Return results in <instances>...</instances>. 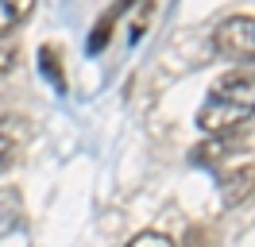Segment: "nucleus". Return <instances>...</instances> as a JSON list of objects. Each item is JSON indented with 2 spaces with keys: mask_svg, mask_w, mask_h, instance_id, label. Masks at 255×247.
I'll return each mask as SVG.
<instances>
[{
  "mask_svg": "<svg viewBox=\"0 0 255 247\" xmlns=\"http://www.w3.org/2000/svg\"><path fill=\"white\" fill-rule=\"evenodd\" d=\"M128 247H174V240L170 236H162V232H139V236H131L128 240Z\"/></svg>",
  "mask_w": 255,
  "mask_h": 247,
  "instance_id": "6e6552de",
  "label": "nucleus"
},
{
  "mask_svg": "<svg viewBox=\"0 0 255 247\" xmlns=\"http://www.w3.org/2000/svg\"><path fill=\"white\" fill-rule=\"evenodd\" d=\"M39 70H43V77L66 97V74L58 70V50H54V46H43V50H39Z\"/></svg>",
  "mask_w": 255,
  "mask_h": 247,
  "instance_id": "0eeeda50",
  "label": "nucleus"
},
{
  "mask_svg": "<svg viewBox=\"0 0 255 247\" xmlns=\"http://www.w3.org/2000/svg\"><path fill=\"white\" fill-rule=\"evenodd\" d=\"M27 15H31V0H0V39L12 35Z\"/></svg>",
  "mask_w": 255,
  "mask_h": 247,
  "instance_id": "423d86ee",
  "label": "nucleus"
},
{
  "mask_svg": "<svg viewBox=\"0 0 255 247\" xmlns=\"http://www.w3.org/2000/svg\"><path fill=\"white\" fill-rule=\"evenodd\" d=\"M213 46L232 62H244V66L255 62V15H224L213 31Z\"/></svg>",
  "mask_w": 255,
  "mask_h": 247,
  "instance_id": "f03ea898",
  "label": "nucleus"
},
{
  "mask_svg": "<svg viewBox=\"0 0 255 247\" xmlns=\"http://www.w3.org/2000/svg\"><path fill=\"white\" fill-rule=\"evenodd\" d=\"M128 8H131V4H124V0H120V4H112V8H105V12H101V19H97L93 31H89V43H85V50H89V54H101V50L109 46L112 27H116V19H120Z\"/></svg>",
  "mask_w": 255,
  "mask_h": 247,
  "instance_id": "39448f33",
  "label": "nucleus"
},
{
  "mask_svg": "<svg viewBox=\"0 0 255 247\" xmlns=\"http://www.w3.org/2000/svg\"><path fill=\"white\" fill-rule=\"evenodd\" d=\"M16 62H19V46H0V77L12 74Z\"/></svg>",
  "mask_w": 255,
  "mask_h": 247,
  "instance_id": "9d476101",
  "label": "nucleus"
},
{
  "mask_svg": "<svg viewBox=\"0 0 255 247\" xmlns=\"http://www.w3.org/2000/svg\"><path fill=\"white\" fill-rule=\"evenodd\" d=\"M221 178V205L224 209H236L240 201H248L255 193V158H244L240 166L217 174Z\"/></svg>",
  "mask_w": 255,
  "mask_h": 247,
  "instance_id": "20e7f679",
  "label": "nucleus"
},
{
  "mask_svg": "<svg viewBox=\"0 0 255 247\" xmlns=\"http://www.w3.org/2000/svg\"><path fill=\"white\" fill-rule=\"evenodd\" d=\"M255 116V66H236L221 74L205 93V105L197 108V127L205 135H221Z\"/></svg>",
  "mask_w": 255,
  "mask_h": 247,
  "instance_id": "f257e3e1",
  "label": "nucleus"
},
{
  "mask_svg": "<svg viewBox=\"0 0 255 247\" xmlns=\"http://www.w3.org/2000/svg\"><path fill=\"white\" fill-rule=\"evenodd\" d=\"M16 154H19V151H16V143H12V139L0 131V174L12 166V162H16Z\"/></svg>",
  "mask_w": 255,
  "mask_h": 247,
  "instance_id": "1a4fd4ad",
  "label": "nucleus"
},
{
  "mask_svg": "<svg viewBox=\"0 0 255 247\" xmlns=\"http://www.w3.org/2000/svg\"><path fill=\"white\" fill-rule=\"evenodd\" d=\"M248 139H252V127H232V131H221V135H209L201 147H193L190 151V162L193 166H209V162H217V158H236L244 147H248Z\"/></svg>",
  "mask_w": 255,
  "mask_h": 247,
  "instance_id": "7ed1b4c3",
  "label": "nucleus"
}]
</instances>
